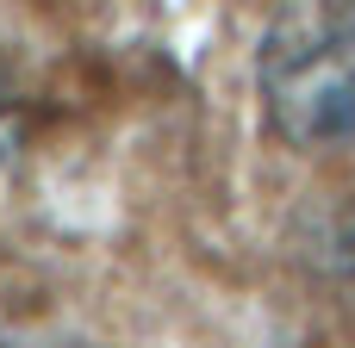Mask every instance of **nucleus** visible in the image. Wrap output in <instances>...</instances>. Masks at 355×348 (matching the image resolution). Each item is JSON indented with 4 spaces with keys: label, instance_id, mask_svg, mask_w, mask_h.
I'll use <instances>...</instances> for the list:
<instances>
[{
    "label": "nucleus",
    "instance_id": "nucleus-2",
    "mask_svg": "<svg viewBox=\"0 0 355 348\" xmlns=\"http://www.w3.org/2000/svg\"><path fill=\"white\" fill-rule=\"evenodd\" d=\"M12 75H6V62H0V149H6V137H12Z\"/></svg>",
    "mask_w": 355,
    "mask_h": 348
},
{
    "label": "nucleus",
    "instance_id": "nucleus-1",
    "mask_svg": "<svg viewBox=\"0 0 355 348\" xmlns=\"http://www.w3.org/2000/svg\"><path fill=\"white\" fill-rule=\"evenodd\" d=\"M256 100L281 143L355 149V0H281L268 12Z\"/></svg>",
    "mask_w": 355,
    "mask_h": 348
}]
</instances>
